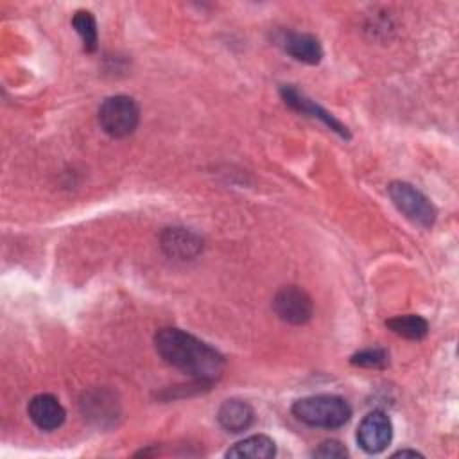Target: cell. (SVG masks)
I'll use <instances>...</instances> for the list:
<instances>
[{"instance_id": "1", "label": "cell", "mask_w": 459, "mask_h": 459, "mask_svg": "<svg viewBox=\"0 0 459 459\" xmlns=\"http://www.w3.org/2000/svg\"><path fill=\"white\" fill-rule=\"evenodd\" d=\"M154 346L167 364L201 384L215 382L226 366L224 357L215 348L179 328L158 330Z\"/></svg>"}, {"instance_id": "2", "label": "cell", "mask_w": 459, "mask_h": 459, "mask_svg": "<svg viewBox=\"0 0 459 459\" xmlns=\"http://www.w3.org/2000/svg\"><path fill=\"white\" fill-rule=\"evenodd\" d=\"M290 412L308 427L339 429L351 418V405L337 394H310L296 400Z\"/></svg>"}, {"instance_id": "3", "label": "cell", "mask_w": 459, "mask_h": 459, "mask_svg": "<svg viewBox=\"0 0 459 459\" xmlns=\"http://www.w3.org/2000/svg\"><path fill=\"white\" fill-rule=\"evenodd\" d=\"M140 122V108L133 97L113 95L99 108V126L111 138L129 136Z\"/></svg>"}, {"instance_id": "4", "label": "cell", "mask_w": 459, "mask_h": 459, "mask_svg": "<svg viewBox=\"0 0 459 459\" xmlns=\"http://www.w3.org/2000/svg\"><path fill=\"white\" fill-rule=\"evenodd\" d=\"M387 194L396 206V210L409 219L411 222L421 226V228H430L436 222L437 210L430 203V199L420 192L416 186L405 181H393L387 186Z\"/></svg>"}, {"instance_id": "5", "label": "cell", "mask_w": 459, "mask_h": 459, "mask_svg": "<svg viewBox=\"0 0 459 459\" xmlns=\"http://www.w3.org/2000/svg\"><path fill=\"white\" fill-rule=\"evenodd\" d=\"M273 310L281 321L289 325H305L312 317L314 305L310 296L303 289L289 285L281 287L274 294Z\"/></svg>"}, {"instance_id": "6", "label": "cell", "mask_w": 459, "mask_h": 459, "mask_svg": "<svg viewBox=\"0 0 459 459\" xmlns=\"http://www.w3.org/2000/svg\"><path fill=\"white\" fill-rule=\"evenodd\" d=\"M393 439V423L384 411L368 412L357 429V443L368 454L384 452Z\"/></svg>"}, {"instance_id": "7", "label": "cell", "mask_w": 459, "mask_h": 459, "mask_svg": "<svg viewBox=\"0 0 459 459\" xmlns=\"http://www.w3.org/2000/svg\"><path fill=\"white\" fill-rule=\"evenodd\" d=\"M280 95H281L283 102H285L289 108H292V109H296V111H299V113H303V115H310V117L321 120L326 127H330L332 131H335L339 136L350 140L351 134H350L348 127H346L339 118H335L330 111H326L325 108H321L317 102H314L312 99H308L305 93H301V91L296 90L294 86H281Z\"/></svg>"}, {"instance_id": "8", "label": "cell", "mask_w": 459, "mask_h": 459, "mask_svg": "<svg viewBox=\"0 0 459 459\" xmlns=\"http://www.w3.org/2000/svg\"><path fill=\"white\" fill-rule=\"evenodd\" d=\"M27 412H29V418L32 420V423L38 429L47 430V432L59 429L66 418V412H65L63 405L59 403V400L48 393L32 396L27 405Z\"/></svg>"}, {"instance_id": "9", "label": "cell", "mask_w": 459, "mask_h": 459, "mask_svg": "<svg viewBox=\"0 0 459 459\" xmlns=\"http://www.w3.org/2000/svg\"><path fill=\"white\" fill-rule=\"evenodd\" d=\"M278 45L296 61H301L307 65H317L323 57V47L314 34L287 30L280 34Z\"/></svg>"}, {"instance_id": "10", "label": "cell", "mask_w": 459, "mask_h": 459, "mask_svg": "<svg viewBox=\"0 0 459 459\" xmlns=\"http://www.w3.org/2000/svg\"><path fill=\"white\" fill-rule=\"evenodd\" d=\"M217 421L219 425L231 434H238L247 430L255 421V411L253 407L240 398H230L222 402V405L217 411Z\"/></svg>"}, {"instance_id": "11", "label": "cell", "mask_w": 459, "mask_h": 459, "mask_svg": "<svg viewBox=\"0 0 459 459\" xmlns=\"http://www.w3.org/2000/svg\"><path fill=\"white\" fill-rule=\"evenodd\" d=\"M161 247L170 256L192 258L201 251L203 242L195 233L185 228H169L161 235Z\"/></svg>"}, {"instance_id": "12", "label": "cell", "mask_w": 459, "mask_h": 459, "mask_svg": "<svg viewBox=\"0 0 459 459\" xmlns=\"http://www.w3.org/2000/svg\"><path fill=\"white\" fill-rule=\"evenodd\" d=\"M276 454V445L269 436L264 434H253L238 443H235L228 452L226 457L235 459H269Z\"/></svg>"}, {"instance_id": "13", "label": "cell", "mask_w": 459, "mask_h": 459, "mask_svg": "<svg viewBox=\"0 0 459 459\" xmlns=\"http://www.w3.org/2000/svg\"><path fill=\"white\" fill-rule=\"evenodd\" d=\"M385 326L405 339L420 341L429 333V323L425 317L418 314H405V316H394L389 321H385Z\"/></svg>"}, {"instance_id": "14", "label": "cell", "mask_w": 459, "mask_h": 459, "mask_svg": "<svg viewBox=\"0 0 459 459\" xmlns=\"http://www.w3.org/2000/svg\"><path fill=\"white\" fill-rule=\"evenodd\" d=\"M82 411L88 418H93L97 420L99 423H102L106 418L113 420V416L117 414V403L113 398H106V393L104 391H95V393H90L82 402Z\"/></svg>"}, {"instance_id": "15", "label": "cell", "mask_w": 459, "mask_h": 459, "mask_svg": "<svg viewBox=\"0 0 459 459\" xmlns=\"http://www.w3.org/2000/svg\"><path fill=\"white\" fill-rule=\"evenodd\" d=\"M72 27L82 39V47L86 52H93L97 48L99 32H97V22L95 16L90 11L79 9L72 16Z\"/></svg>"}, {"instance_id": "16", "label": "cell", "mask_w": 459, "mask_h": 459, "mask_svg": "<svg viewBox=\"0 0 459 459\" xmlns=\"http://www.w3.org/2000/svg\"><path fill=\"white\" fill-rule=\"evenodd\" d=\"M350 362L359 368L382 369L389 364V353L384 348H368V350H360V351L353 353Z\"/></svg>"}, {"instance_id": "17", "label": "cell", "mask_w": 459, "mask_h": 459, "mask_svg": "<svg viewBox=\"0 0 459 459\" xmlns=\"http://www.w3.org/2000/svg\"><path fill=\"white\" fill-rule=\"evenodd\" d=\"M314 457H323V459H341V457H346L348 455V450L346 446L337 441V439H326L323 441L314 452H312Z\"/></svg>"}, {"instance_id": "18", "label": "cell", "mask_w": 459, "mask_h": 459, "mask_svg": "<svg viewBox=\"0 0 459 459\" xmlns=\"http://www.w3.org/2000/svg\"><path fill=\"white\" fill-rule=\"evenodd\" d=\"M391 457H423V454H420L416 450H398Z\"/></svg>"}]
</instances>
